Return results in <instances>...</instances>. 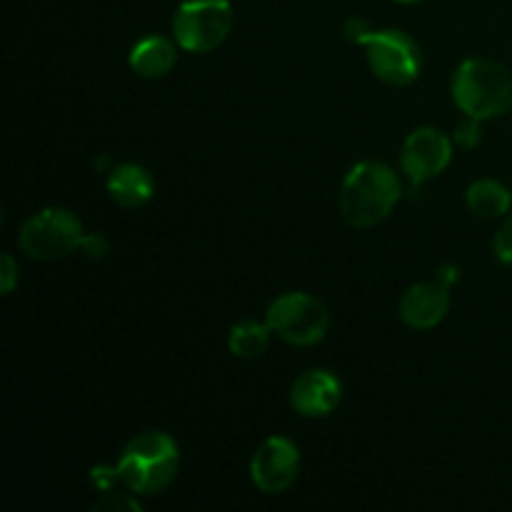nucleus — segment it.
<instances>
[{"label":"nucleus","instance_id":"6","mask_svg":"<svg viewBox=\"0 0 512 512\" xmlns=\"http://www.w3.org/2000/svg\"><path fill=\"white\" fill-rule=\"evenodd\" d=\"M265 323L283 343L308 348L328 335L330 313L313 295L285 293L270 303Z\"/></svg>","mask_w":512,"mask_h":512},{"label":"nucleus","instance_id":"10","mask_svg":"<svg viewBox=\"0 0 512 512\" xmlns=\"http://www.w3.org/2000/svg\"><path fill=\"white\" fill-rule=\"evenodd\" d=\"M343 400V383L330 370H308L290 388V405L303 418H325Z\"/></svg>","mask_w":512,"mask_h":512},{"label":"nucleus","instance_id":"22","mask_svg":"<svg viewBox=\"0 0 512 512\" xmlns=\"http://www.w3.org/2000/svg\"><path fill=\"white\" fill-rule=\"evenodd\" d=\"M395 3H420V0H395Z\"/></svg>","mask_w":512,"mask_h":512},{"label":"nucleus","instance_id":"15","mask_svg":"<svg viewBox=\"0 0 512 512\" xmlns=\"http://www.w3.org/2000/svg\"><path fill=\"white\" fill-rule=\"evenodd\" d=\"M270 335H273V330L268 328V323L243 320V323L233 325V330H230V353L240 360L260 358V355H265V350H268Z\"/></svg>","mask_w":512,"mask_h":512},{"label":"nucleus","instance_id":"3","mask_svg":"<svg viewBox=\"0 0 512 512\" xmlns=\"http://www.w3.org/2000/svg\"><path fill=\"white\" fill-rule=\"evenodd\" d=\"M453 100L468 118L490 120L512 110V70L498 60L468 58L453 75Z\"/></svg>","mask_w":512,"mask_h":512},{"label":"nucleus","instance_id":"5","mask_svg":"<svg viewBox=\"0 0 512 512\" xmlns=\"http://www.w3.org/2000/svg\"><path fill=\"white\" fill-rule=\"evenodd\" d=\"M233 8L228 0H183L175 10V43L188 53H210L228 40Z\"/></svg>","mask_w":512,"mask_h":512},{"label":"nucleus","instance_id":"8","mask_svg":"<svg viewBox=\"0 0 512 512\" xmlns=\"http://www.w3.org/2000/svg\"><path fill=\"white\" fill-rule=\"evenodd\" d=\"M450 160H453V140L443 130L430 128V125L413 130L405 138L403 153H400L403 173L408 175V180L415 188L445 173Z\"/></svg>","mask_w":512,"mask_h":512},{"label":"nucleus","instance_id":"18","mask_svg":"<svg viewBox=\"0 0 512 512\" xmlns=\"http://www.w3.org/2000/svg\"><path fill=\"white\" fill-rule=\"evenodd\" d=\"M133 495L135 493L130 490V493H123L118 498V493H115V490H108V493H105V498H100L98 503H95V510H123V508L140 510V505L135 503Z\"/></svg>","mask_w":512,"mask_h":512},{"label":"nucleus","instance_id":"9","mask_svg":"<svg viewBox=\"0 0 512 512\" xmlns=\"http://www.w3.org/2000/svg\"><path fill=\"white\" fill-rule=\"evenodd\" d=\"M300 475V453L295 448L293 440L273 438L265 440L258 450H255L253 460H250V478H253L255 488L265 495H280L288 493L295 485Z\"/></svg>","mask_w":512,"mask_h":512},{"label":"nucleus","instance_id":"13","mask_svg":"<svg viewBox=\"0 0 512 512\" xmlns=\"http://www.w3.org/2000/svg\"><path fill=\"white\" fill-rule=\"evenodd\" d=\"M175 63H178V45L163 35H148V38L138 40L130 50V68L140 78H165L175 68Z\"/></svg>","mask_w":512,"mask_h":512},{"label":"nucleus","instance_id":"21","mask_svg":"<svg viewBox=\"0 0 512 512\" xmlns=\"http://www.w3.org/2000/svg\"><path fill=\"white\" fill-rule=\"evenodd\" d=\"M440 280H443L445 285H453L455 280H458V268H443L440 270Z\"/></svg>","mask_w":512,"mask_h":512},{"label":"nucleus","instance_id":"12","mask_svg":"<svg viewBox=\"0 0 512 512\" xmlns=\"http://www.w3.org/2000/svg\"><path fill=\"white\" fill-rule=\"evenodd\" d=\"M108 193L120 208H143L155 193L153 175L148 173V168L138 163L115 165L108 173Z\"/></svg>","mask_w":512,"mask_h":512},{"label":"nucleus","instance_id":"16","mask_svg":"<svg viewBox=\"0 0 512 512\" xmlns=\"http://www.w3.org/2000/svg\"><path fill=\"white\" fill-rule=\"evenodd\" d=\"M480 123H483V120H475L465 115L463 123L455 128V143H460L468 150L478 148V145L483 143V128H480Z\"/></svg>","mask_w":512,"mask_h":512},{"label":"nucleus","instance_id":"2","mask_svg":"<svg viewBox=\"0 0 512 512\" xmlns=\"http://www.w3.org/2000/svg\"><path fill=\"white\" fill-rule=\"evenodd\" d=\"M115 468L125 490H133L135 495H158L180 470L178 445L170 435L150 430L125 445Z\"/></svg>","mask_w":512,"mask_h":512},{"label":"nucleus","instance_id":"1","mask_svg":"<svg viewBox=\"0 0 512 512\" xmlns=\"http://www.w3.org/2000/svg\"><path fill=\"white\" fill-rule=\"evenodd\" d=\"M403 195L398 173L378 160L353 165L340 188V213L353 228L380 225Z\"/></svg>","mask_w":512,"mask_h":512},{"label":"nucleus","instance_id":"20","mask_svg":"<svg viewBox=\"0 0 512 512\" xmlns=\"http://www.w3.org/2000/svg\"><path fill=\"white\" fill-rule=\"evenodd\" d=\"M80 248H83L90 258L98 260V258H105V253H108V240L98 233H85L83 245H80Z\"/></svg>","mask_w":512,"mask_h":512},{"label":"nucleus","instance_id":"11","mask_svg":"<svg viewBox=\"0 0 512 512\" xmlns=\"http://www.w3.org/2000/svg\"><path fill=\"white\" fill-rule=\"evenodd\" d=\"M450 285L438 283L410 285L400 298V318L413 330H430L445 320L450 310Z\"/></svg>","mask_w":512,"mask_h":512},{"label":"nucleus","instance_id":"17","mask_svg":"<svg viewBox=\"0 0 512 512\" xmlns=\"http://www.w3.org/2000/svg\"><path fill=\"white\" fill-rule=\"evenodd\" d=\"M493 250H495V258H498L500 263L510 265L512 268V213L503 220L500 230L495 233Z\"/></svg>","mask_w":512,"mask_h":512},{"label":"nucleus","instance_id":"19","mask_svg":"<svg viewBox=\"0 0 512 512\" xmlns=\"http://www.w3.org/2000/svg\"><path fill=\"white\" fill-rule=\"evenodd\" d=\"M15 285H18V263L10 253H3V258H0V290H3V295H10Z\"/></svg>","mask_w":512,"mask_h":512},{"label":"nucleus","instance_id":"7","mask_svg":"<svg viewBox=\"0 0 512 512\" xmlns=\"http://www.w3.org/2000/svg\"><path fill=\"white\" fill-rule=\"evenodd\" d=\"M358 45L368 48V63L375 78L388 85H410L418 80L423 70V53L415 38L395 28L375 30L360 38Z\"/></svg>","mask_w":512,"mask_h":512},{"label":"nucleus","instance_id":"4","mask_svg":"<svg viewBox=\"0 0 512 512\" xmlns=\"http://www.w3.org/2000/svg\"><path fill=\"white\" fill-rule=\"evenodd\" d=\"M85 230L78 215L68 208H45L25 220L18 245L33 260H60L83 245Z\"/></svg>","mask_w":512,"mask_h":512},{"label":"nucleus","instance_id":"14","mask_svg":"<svg viewBox=\"0 0 512 512\" xmlns=\"http://www.w3.org/2000/svg\"><path fill=\"white\" fill-rule=\"evenodd\" d=\"M470 213L478 218H503L512 208V193L500 180H478L465 193Z\"/></svg>","mask_w":512,"mask_h":512}]
</instances>
